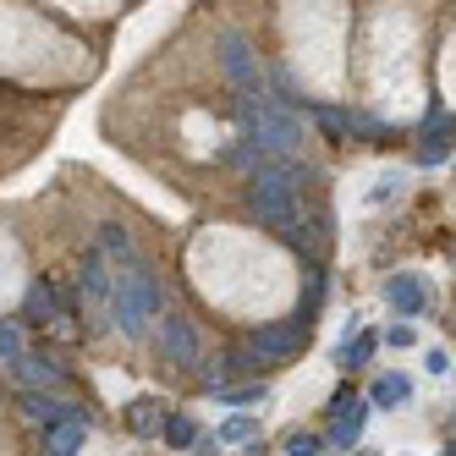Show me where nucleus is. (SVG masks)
I'll list each match as a JSON object with an SVG mask.
<instances>
[{
    "label": "nucleus",
    "instance_id": "f257e3e1",
    "mask_svg": "<svg viewBox=\"0 0 456 456\" xmlns=\"http://www.w3.org/2000/svg\"><path fill=\"white\" fill-rule=\"evenodd\" d=\"M303 159H265L248 176V209L286 242H303Z\"/></svg>",
    "mask_w": 456,
    "mask_h": 456
},
{
    "label": "nucleus",
    "instance_id": "f03ea898",
    "mask_svg": "<svg viewBox=\"0 0 456 456\" xmlns=\"http://www.w3.org/2000/svg\"><path fill=\"white\" fill-rule=\"evenodd\" d=\"M237 121H242V138L258 143V154L265 159H297L308 133H303V121L297 110H286L281 100H237Z\"/></svg>",
    "mask_w": 456,
    "mask_h": 456
},
{
    "label": "nucleus",
    "instance_id": "7ed1b4c3",
    "mask_svg": "<svg viewBox=\"0 0 456 456\" xmlns=\"http://www.w3.org/2000/svg\"><path fill=\"white\" fill-rule=\"evenodd\" d=\"M110 319H116V330L133 336V341H143L159 324V281H154L149 265H138V258H133V265H121V275H116Z\"/></svg>",
    "mask_w": 456,
    "mask_h": 456
},
{
    "label": "nucleus",
    "instance_id": "20e7f679",
    "mask_svg": "<svg viewBox=\"0 0 456 456\" xmlns=\"http://www.w3.org/2000/svg\"><path fill=\"white\" fill-rule=\"evenodd\" d=\"M220 67H225V77H232L237 100H258L265 67H258V55H253L248 34H237V28H225V34H220Z\"/></svg>",
    "mask_w": 456,
    "mask_h": 456
},
{
    "label": "nucleus",
    "instance_id": "39448f33",
    "mask_svg": "<svg viewBox=\"0 0 456 456\" xmlns=\"http://www.w3.org/2000/svg\"><path fill=\"white\" fill-rule=\"evenodd\" d=\"M77 291H83V314H88V324H105V314H110V291H116V275L105 270V253H100V248L83 258Z\"/></svg>",
    "mask_w": 456,
    "mask_h": 456
},
{
    "label": "nucleus",
    "instance_id": "423d86ee",
    "mask_svg": "<svg viewBox=\"0 0 456 456\" xmlns=\"http://www.w3.org/2000/svg\"><path fill=\"white\" fill-rule=\"evenodd\" d=\"M303 330H308V324L303 319H286V324H265V330H253L248 336V352L258 357V363H281V357H291V352H297L303 346Z\"/></svg>",
    "mask_w": 456,
    "mask_h": 456
},
{
    "label": "nucleus",
    "instance_id": "0eeeda50",
    "mask_svg": "<svg viewBox=\"0 0 456 456\" xmlns=\"http://www.w3.org/2000/svg\"><path fill=\"white\" fill-rule=\"evenodd\" d=\"M159 352H166L176 369H192V363H199V336H192V324L176 319V314L159 319Z\"/></svg>",
    "mask_w": 456,
    "mask_h": 456
},
{
    "label": "nucleus",
    "instance_id": "6e6552de",
    "mask_svg": "<svg viewBox=\"0 0 456 456\" xmlns=\"http://www.w3.org/2000/svg\"><path fill=\"white\" fill-rule=\"evenodd\" d=\"M22 418H28V423H45V429H55V423H67V418H83V407L61 402V396H45V390H28V396H22Z\"/></svg>",
    "mask_w": 456,
    "mask_h": 456
},
{
    "label": "nucleus",
    "instance_id": "1a4fd4ad",
    "mask_svg": "<svg viewBox=\"0 0 456 456\" xmlns=\"http://www.w3.org/2000/svg\"><path fill=\"white\" fill-rule=\"evenodd\" d=\"M12 369H17V379H22L28 390H50V385H61V363H55V357H45V352H22Z\"/></svg>",
    "mask_w": 456,
    "mask_h": 456
},
{
    "label": "nucleus",
    "instance_id": "9d476101",
    "mask_svg": "<svg viewBox=\"0 0 456 456\" xmlns=\"http://www.w3.org/2000/svg\"><path fill=\"white\" fill-rule=\"evenodd\" d=\"M385 303L412 319V314H423V303H429V297H423V286H418L412 275H390V281H385Z\"/></svg>",
    "mask_w": 456,
    "mask_h": 456
},
{
    "label": "nucleus",
    "instance_id": "9b49d317",
    "mask_svg": "<svg viewBox=\"0 0 456 456\" xmlns=\"http://www.w3.org/2000/svg\"><path fill=\"white\" fill-rule=\"evenodd\" d=\"M88 435V418H67V423H55V429H45V456H77Z\"/></svg>",
    "mask_w": 456,
    "mask_h": 456
},
{
    "label": "nucleus",
    "instance_id": "f8f14e48",
    "mask_svg": "<svg viewBox=\"0 0 456 456\" xmlns=\"http://www.w3.org/2000/svg\"><path fill=\"white\" fill-rule=\"evenodd\" d=\"M336 429H330V440L341 445V451H352L357 445V435H363V407H357V402H346V396H336Z\"/></svg>",
    "mask_w": 456,
    "mask_h": 456
},
{
    "label": "nucleus",
    "instance_id": "ddd939ff",
    "mask_svg": "<svg viewBox=\"0 0 456 456\" xmlns=\"http://www.w3.org/2000/svg\"><path fill=\"white\" fill-rule=\"evenodd\" d=\"M369 402H374V407H402V402H412V379H407V374H385V379H374Z\"/></svg>",
    "mask_w": 456,
    "mask_h": 456
},
{
    "label": "nucleus",
    "instance_id": "4468645a",
    "mask_svg": "<svg viewBox=\"0 0 456 456\" xmlns=\"http://www.w3.org/2000/svg\"><path fill=\"white\" fill-rule=\"evenodd\" d=\"M28 319H39V324L61 319V303H55V291H50V281H34V286H28Z\"/></svg>",
    "mask_w": 456,
    "mask_h": 456
},
{
    "label": "nucleus",
    "instance_id": "2eb2a0df",
    "mask_svg": "<svg viewBox=\"0 0 456 456\" xmlns=\"http://www.w3.org/2000/svg\"><path fill=\"white\" fill-rule=\"evenodd\" d=\"M126 423H133V435H159L166 423H159V402L154 396H138L133 407H126Z\"/></svg>",
    "mask_w": 456,
    "mask_h": 456
},
{
    "label": "nucleus",
    "instance_id": "dca6fc26",
    "mask_svg": "<svg viewBox=\"0 0 456 456\" xmlns=\"http://www.w3.org/2000/svg\"><path fill=\"white\" fill-rule=\"evenodd\" d=\"M451 154V126L440 121V133H429L423 138V149H418V166H435V159H445Z\"/></svg>",
    "mask_w": 456,
    "mask_h": 456
},
{
    "label": "nucleus",
    "instance_id": "f3484780",
    "mask_svg": "<svg viewBox=\"0 0 456 456\" xmlns=\"http://www.w3.org/2000/svg\"><path fill=\"white\" fill-rule=\"evenodd\" d=\"M100 253H116L121 265H133V242H126L121 225H100Z\"/></svg>",
    "mask_w": 456,
    "mask_h": 456
},
{
    "label": "nucleus",
    "instance_id": "a211bd4d",
    "mask_svg": "<svg viewBox=\"0 0 456 456\" xmlns=\"http://www.w3.org/2000/svg\"><path fill=\"white\" fill-rule=\"evenodd\" d=\"M369 352H374V336H357V341L336 346V363L341 369H357V363H369Z\"/></svg>",
    "mask_w": 456,
    "mask_h": 456
},
{
    "label": "nucleus",
    "instance_id": "6ab92c4d",
    "mask_svg": "<svg viewBox=\"0 0 456 456\" xmlns=\"http://www.w3.org/2000/svg\"><path fill=\"white\" fill-rule=\"evenodd\" d=\"M22 357V330L12 319H0V363H17Z\"/></svg>",
    "mask_w": 456,
    "mask_h": 456
},
{
    "label": "nucleus",
    "instance_id": "aec40b11",
    "mask_svg": "<svg viewBox=\"0 0 456 456\" xmlns=\"http://www.w3.org/2000/svg\"><path fill=\"white\" fill-rule=\"evenodd\" d=\"M258 396H270V390H265V385H225V390H220L225 407H242V402H258Z\"/></svg>",
    "mask_w": 456,
    "mask_h": 456
},
{
    "label": "nucleus",
    "instance_id": "412c9836",
    "mask_svg": "<svg viewBox=\"0 0 456 456\" xmlns=\"http://www.w3.org/2000/svg\"><path fill=\"white\" fill-rule=\"evenodd\" d=\"M166 440H171V445H192V440H199L192 418H166Z\"/></svg>",
    "mask_w": 456,
    "mask_h": 456
},
{
    "label": "nucleus",
    "instance_id": "4be33fe9",
    "mask_svg": "<svg viewBox=\"0 0 456 456\" xmlns=\"http://www.w3.org/2000/svg\"><path fill=\"white\" fill-rule=\"evenodd\" d=\"M286 456H319V435H308V429L286 435Z\"/></svg>",
    "mask_w": 456,
    "mask_h": 456
},
{
    "label": "nucleus",
    "instance_id": "5701e85b",
    "mask_svg": "<svg viewBox=\"0 0 456 456\" xmlns=\"http://www.w3.org/2000/svg\"><path fill=\"white\" fill-rule=\"evenodd\" d=\"M220 440H253V418H232V423H220Z\"/></svg>",
    "mask_w": 456,
    "mask_h": 456
},
{
    "label": "nucleus",
    "instance_id": "b1692460",
    "mask_svg": "<svg viewBox=\"0 0 456 456\" xmlns=\"http://www.w3.org/2000/svg\"><path fill=\"white\" fill-rule=\"evenodd\" d=\"M396 187H402V176H379V187L369 192V199H374V204H385V199H390V192H396Z\"/></svg>",
    "mask_w": 456,
    "mask_h": 456
},
{
    "label": "nucleus",
    "instance_id": "393cba45",
    "mask_svg": "<svg viewBox=\"0 0 456 456\" xmlns=\"http://www.w3.org/2000/svg\"><path fill=\"white\" fill-rule=\"evenodd\" d=\"M423 363H429V374H445V369H451V357H445V352H440V346H435V352H429V357H423Z\"/></svg>",
    "mask_w": 456,
    "mask_h": 456
},
{
    "label": "nucleus",
    "instance_id": "a878e982",
    "mask_svg": "<svg viewBox=\"0 0 456 456\" xmlns=\"http://www.w3.org/2000/svg\"><path fill=\"white\" fill-rule=\"evenodd\" d=\"M385 341H390V346H412V324H396V330H390Z\"/></svg>",
    "mask_w": 456,
    "mask_h": 456
}]
</instances>
